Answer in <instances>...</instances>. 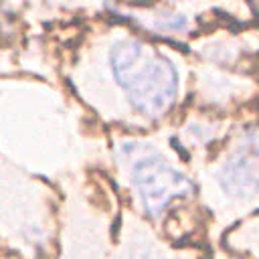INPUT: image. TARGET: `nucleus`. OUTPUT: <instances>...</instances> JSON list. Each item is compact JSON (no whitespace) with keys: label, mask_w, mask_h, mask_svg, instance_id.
<instances>
[{"label":"nucleus","mask_w":259,"mask_h":259,"mask_svg":"<svg viewBox=\"0 0 259 259\" xmlns=\"http://www.w3.org/2000/svg\"><path fill=\"white\" fill-rule=\"evenodd\" d=\"M109 65L132 107L146 117L164 115L178 95L172 61L140 38H119L109 51Z\"/></svg>","instance_id":"nucleus-1"},{"label":"nucleus","mask_w":259,"mask_h":259,"mask_svg":"<svg viewBox=\"0 0 259 259\" xmlns=\"http://www.w3.org/2000/svg\"><path fill=\"white\" fill-rule=\"evenodd\" d=\"M123 152L130 182L150 217H160L174 200L192 194L194 184L152 146L132 142Z\"/></svg>","instance_id":"nucleus-2"},{"label":"nucleus","mask_w":259,"mask_h":259,"mask_svg":"<svg viewBox=\"0 0 259 259\" xmlns=\"http://www.w3.org/2000/svg\"><path fill=\"white\" fill-rule=\"evenodd\" d=\"M225 192L237 198H253L259 194V160L237 152L221 168L219 174Z\"/></svg>","instance_id":"nucleus-3"},{"label":"nucleus","mask_w":259,"mask_h":259,"mask_svg":"<svg viewBox=\"0 0 259 259\" xmlns=\"http://www.w3.org/2000/svg\"><path fill=\"white\" fill-rule=\"evenodd\" d=\"M150 20H148V26H152L154 30L158 32H180L188 26L186 18L182 14H176V12H160V10H154L150 12Z\"/></svg>","instance_id":"nucleus-4"}]
</instances>
